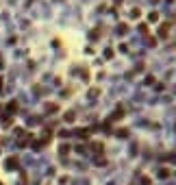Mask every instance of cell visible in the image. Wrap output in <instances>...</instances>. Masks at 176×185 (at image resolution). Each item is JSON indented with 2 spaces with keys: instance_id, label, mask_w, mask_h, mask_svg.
Masks as SVG:
<instances>
[{
  "instance_id": "1",
  "label": "cell",
  "mask_w": 176,
  "mask_h": 185,
  "mask_svg": "<svg viewBox=\"0 0 176 185\" xmlns=\"http://www.w3.org/2000/svg\"><path fill=\"white\" fill-rule=\"evenodd\" d=\"M17 165H20L17 157H9V159L5 161V168H7V170H17Z\"/></svg>"
},
{
  "instance_id": "2",
  "label": "cell",
  "mask_w": 176,
  "mask_h": 185,
  "mask_svg": "<svg viewBox=\"0 0 176 185\" xmlns=\"http://www.w3.org/2000/svg\"><path fill=\"white\" fill-rule=\"evenodd\" d=\"M9 111H11V113H15V111H17V105H15V100H13V103H9Z\"/></svg>"
},
{
  "instance_id": "3",
  "label": "cell",
  "mask_w": 176,
  "mask_h": 185,
  "mask_svg": "<svg viewBox=\"0 0 176 185\" xmlns=\"http://www.w3.org/2000/svg\"><path fill=\"white\" fill-rule=\"evenodd\" d=\"M0 85H2V79H0ZM0 94H2V87H0Z\"/></svg>"
},
{
  "instance_id": "4",
  "label": "cell",
  "mask_w": 176,
  "mask_h": 185,
  "mask_svg": "<svg viewBox=\"0 0 176 185\" xmlns=\"http://www.w3.org/2000/svg\"><path fill=\"white\" fill-rule=\"evenodd\" d=\"M0 68H2V57H0Z\"/></svg>"
},
{
  "instance_id": "5",
  "label": "cell",
  "mask_w": 176,
  "mask_h": 185,
  "mask_svg": "<svg viewBox=\"0 0 176 185\" xmlns=\"http://www.w3.org/2000/svg\"><path fill=\"white\" fill-rule=\"evenodd\" d=\"M0 185H2V183H0Z\"/></svg>"
}]
</instances>
